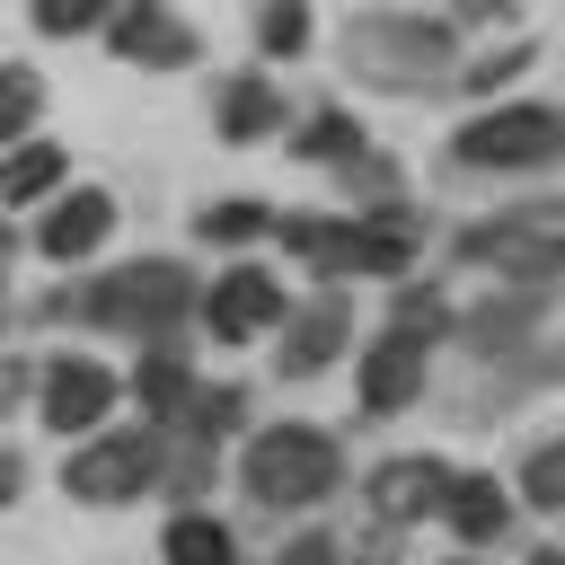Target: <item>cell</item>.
<instances>
[{
    "instance_id": "6da1fadb",
    "label": "cell",
    "mask_w": 565,
    "mask_h": 565,
    "mask_svg": "<svg viewBox=\"0 0 565 565\" xmlns=\"http://www.w3.org/2000/svg\"><path fill=\"white\" fill-rule=\"evenodd\" d=\"M194 300H203V291H194V274H185L177 256H141V265H115V274H97V282H79V291H53L44 318H88V327H124V335H168Z\"/></svg>"
},
{
    "instance_id": "7a4b0ae2",
    "label": "cell",
    "mask_w": 565,
    "mask_h": 565,
    "mask_svg": "<svg viewBox=\"0 0 565 565\" xmlns=\"http://www.w3.org/2000/svg\"><path fill=\"white\" fill-rule=\"evenodd\" d=\"M238 486L265 503V512H309L344 486V450L318 433V424H265L247 450H238Z\"/></svg>"
},
{
    "instance_id": "3957f363",
    "label": "cell",
    "mask_w": 565,
    "mask_h": 565,
    "mask_svg": "<svg viewBox=\"0 0 565 565\" xmlns=\"http://www.w3.org/2000/svg\"><path fill=\"white\" fill-rule=\"evenodd\" d=\"M344 62H353V79H371V88H433V79H450V18H388V9H371V18H353L344 26Z\"/></svg>"
},
{
    "instance_id": "277c9868",
    "label": "cell",
    "mask_w": 565,
    "mask_h": 565,
    "mask_svg": "<svg viewBox=\"0 0 565 565\" xmlns=\"http://www.w3.org/2000/svg\"><path fill=\"white\" fill-rule=\"evenodd\" d=\"M159 486V433L150 424H115V433H88L71 459H62V494L115 512V503H141Z\"/></svg>"
},
{
    "instance_id": "5b68a950",
    "label": "cell",
    "mask_w": 565,
    "mask_h": 565,
    "mask_svg": "<svg viewBox=\"0 0 565 565\" xmlns=\"http://www.w3.org/2000/svg\"><path fill=\"white\" fill-rule=\"evenodd\" d=\"M450 247H459V265H494V274L521 282V291H547L556 265H565V247H556V203H521L512 221H494V230H459Z\"/></svg>"
},
{
    "instance_id": "8992f818",
    "label": "cell",
    "mask_w": 565,
    "mask_h": 565,
    "mask_svg": "<svg viewBox=\"0 0 565 565\" xmlns=\"http://www.w3.org/2000/svg\"><path fill=\"white\" fill-rule=\"evenodd\" d=\"M556 141H565V124H556V106H486V115H468L459 132H450V159L459 168H547L556 159Z\"/></svg>"
},
{
    "instance_id": "52a82bcc",
    "label": "cell",
    "mask_w": 565,
    "mask_h": 565,
    "mask_svg": "<svg viewBox=\"0 0 565 565\" xmlns=\"http://www.w3.org/2000/svg\"><path fill=\"white\" fill-rule=\"evenodd\" d=\"M450 459H433V450H397V459H380L371 468V512L388 521V530H406V521H424V512H441V494H450Z\"/></svg>"
},
{
    "instance_id": "ba28073f",
    "label": "cell",
    "mask_w": 565,
    "mask_h": 565,
    "mask_svg": "<svg viewBox=\"0 0 565 565\" xmlns=\"http://www.w3.org/2000/svg\"><path fill=\"white\" fill-rule=\"evenodd\" d=\"M194 309L212 318V335H230V344H238V335H265V327L282 318V282H274L265 265H230Z\"/></svg>"
},
{
    "instance_id": "9c48e42d",
    "label": "cell",
    "mask_w": 565,
    "mask_h": 565,
    "mask_svg": "<svg viewBox=\"0 0 565 565\" xmlns=\"http://www.w3.org/2000/svg\"><path fill=\"white\" fill-rule=\"evenodd\" d=\"M344 335H353V309L335 300V291H318L309 309H282V380H318L335 353H344Z\"/></svg>"
},
{
    "instance_id": "30bf717a",
    "label": "cell",
    "mask_w": 565,
    "mask_h": 565,
    "mask_svg": "<svg viewBox=\"0 0 565 565\" xmlns=\"http://www.w3.org/2000/svg\"><path fill=\"white\" fill-rule=\"evenodd\" d=\"M424 371H433V344L424 335H371V353H362V406L371 415H397V406H415L424 397Z\"/></svg>"
},
{
    "instance_id": "8fae6325",
    "label": "cell",
    "mask_w": 565,
    "mask_h": 565,
    "mask_svg": "<svg viewBox=\"0 0 565 565\" xmlns=\"http://www.w3.org/2000/svg\"><path fill=\"white\" fill-rule=\"evenodd\" d=\"M106 406H115V371H106V362L62 353V362L44 371V424H53V433H97Z\"/></svg>"
},
{
    "instance_id": "7c38bea8",
    "label": "cell",
    "mask_w": 565,
    "mask_h": 565,
    "mask_svg": "<svg viewBox=\"0 0 565 565\" xmlns=\"http://www.w3.org/2000/svg\"><path fill=\"white\" fill-rule=\"evenodd\" d=\"M106 44H115L124 62H141V71H185V62L203 53L194 26L168 18V9H150V0H141V9H115V18H106Z\"/></svg>"
},
{
    "instance_id": "4fadbf2b",
    "label": "cell",
    "mask_w": 565,
    "mask_h": 565,
    "mask_svg": "<svg viewBox=\"0 0 565 565\" xmlns=\"http://www.w3.org/2000/svg\"><path fill=\"white\" fill-rule=\"evenodd\" d=\"M406 265H415V212L406 203L344 212V274H406Z\"/></svg>"
},
{
    "instance_id": "5bb4252c",
    "label": "cell",
    "mask_w": 565,
    "mask_h": 565,
    "mask_svg": "<svg viewBox=\"0 0 565 565\" xmlns=\"http://www.w3.org/2000/svg\"><path fill=\"white\" fill-rule=\"evenodd\" d=\"M106 230H115V194H106V185H71V194H62L53 212H44L35 247H44L53 265H79V256H88V247H97Z\"/></svg>"
},
{
    "instance_id": "9a60e30c",
    "label": "cell",
    "mask_w": 565,
    "mask_h": 565,
    "mask_svg": "<svg viewBox=\"0 0 565 565\" xmlns=\"http://www.w3.org/2000/svg\"><path fill=\"white\" fill-rule=\"evenodd\" d=\"M441 521H450L468 547H486V539H503V530H512V486H494V477H450Z\"/></svg>"
},
{
    "instance_id": "2e32d148",
    "label": "cell",
    "mask_w": 565,
    "mask_h": 565,
    "mask_svg": "<svg viewBox=\"0 0 565 565\" xmlns=\"http://www.w3.org/2000/svg\"><path fill=\"white\" fill-rule=\"evenodd\" d=\"M221 132H230V141H265V132H282V97H274L265 71H238V79L221 88Z\"/></svg>"
},
{
    "instance_id": "e0dca14e",
    "label": "cell",
    "mask_w": 565,
    "mask_h": 565,
    "mask_svg": "<svg viewBox=\"0 0 565 565\" xmlns=\"http://www.w3.org/2000/svg\"><path fill=\"white\" fill-rule=\"evenodd\" d=\"M132 397H141V424H177V406L194 397V371H185V353H141V371H132Z\"/></svg>"
},
{
    "instance_id": "ac0fdd59",
    "label": "cell",
    "mask_w": 565,
    "mask_h": 565,
    "mask_svg": "<svg viewBox=\"0 0 565 565\" xmlns=\"http://www.w3.org/2000/svg\"><path fill=\"white\" fill-rule=\"evenodd\" d=\"M62 185V141H18L0 159V203H44Z\"/></svg>"
},
{
    "instance_id": "d6986e66",
    "label": "cell",
    "mask_w": 565,
    "mask_h": 565,
    "mask_svg": "<svg viewBox=\"0 0 565 565\" xmlns=\"http://www.w3.org/2000/svg\"><path fill=\"white\" fill-rule=\"evenodd\" d=\"M159 556H168V565H230L238 539H230V521H212V512H177L168 539H159Z\"/></svg>"
},
{
    "instance_id": "ffe728a7",
    "label": "cell",
    "mask_w": 565,
    "mask_h": 565,
    "mask_svg": "<svg viewBox=\"0 0 565 565\" xmlns=\"http://www.w3.org/2000/svg\"><path fill=\"white\" fill-rule=\"evenodd\" d=\"M362 141H371V132H362V115L318 106V115L300 124V141H291V150H300V159H327V168H353V159H362Z\"/></svg>"
},
{
    "instance_id": "44dd1931",
    "label": "cell",
    "mask_w": 565,
    "mask_h": 565,
    "mask_svg": "<svg viewBox=\"0 0 565 565\" xmlns=\"http://www.w3.org/2000/svg\"><path fill=\"white\" fill-rule=\"evenodd\" d=\"M539 300H547V291H521V282H512L503 300H486V309L468 318V344H486V353H512V344H521V327L539 318Z\"/></svg>"
},
{
    "instance_id": "7402d4cb",
    "label": "cell",
    "mask_w": 565,
    "mask_h": 565,
    "mask_svg": "<svg viewBox=\"0 0 565 565\" xmlns=\"http://www.w3.org/2000/svg\"><path fill=\"white\" fill-rule=\"evenodd\" d=\"M238 415H247V388H230V380H221V388H194V397L177 406V424H168V433H185V441H203V450H212Z\"/></svg>"
},
{
    "instance_id": "603a6c76",
    "label": "cell",
    "mask_w": 565,
    "mask_h": 565,
    "mask_svg": "<svg viewBox=\"0 0 565 565\" xmlns=\"http://www.w3.org/2000/svg\"><path fill=\"white\" fill-rule=\"evenodd\" d=\"M194 230H203L212 247H247V238H265V230H274V212H265L256 194H221V203H203V212H194Z\"/></svg>"
},
{
    "instance_id": "cb8c5ba5",
    "label": "cell",
    "mask_w": 565,
    "mask_h": 565,
    "mask_svg": "<svg viewBox=\"0 0 565 565\" xmlns=\"http://www.w3.org/2000/svg\"><path fill=\"white\" fill-rule=\"evenodd\" d=\"M530 53H539V44L521 35V44H503V53H477V62H468V71H450V79H459L468 97H494V88H512V79L530 71Z\"/></svg>"
},
{
    "instance_id": "d4e9b609",
    "label": "cell",
    "mask_w": 565,
    "mask_h": 565,
    "mask_svg": "<svg viewBox=\"0 0 565 565\" xmlns=\"http://www.w3.org/2000/svg\"><path fill=\"white\" fill-rule=\"evenodd\" d=\"M35 115H44V79L9 62V71H0V141H26V124H35Z\"/></svg>"
},
{
    "instance_id": "484cf974",
    "label": "cell",
    "mask_w": 565,
    "mask_h": 565,
    "mask_svg": "<svg viewBox=\"0 0 565 565\" xmlns=\"http://www.w3.org/2000/svg\"><path fill=\"white\" fill-rule=\"evenodd\" d=\"M388 327H397V335H424V344H433V335L450 327V300H441L433 282H397V318H388Z\"/></svg>"
},
{
    "instance_id": "4316f807",
    "label": "cell",
    "mask_w": 565,
    "mask_h": 565,
    "mask_svg": "<svg viewBox=\"0 0 565 565\" xmlns=\"http://www.w3.org/2000/svg\"><path fill=\"white\" fill-rule=\"evenodd\" d=\"M521 503H530V512H556V503H565V450H556V441H539V450L521 459Z\"/></svg>"
},
{
    "instance_id": "83f0119b",
    "label": "cell",
    "mask_w": 565,
    "mask_h": 565,
    "mask_svg": "<svg viewBox=\"0 0 565 565\" xmlns=\"http://www.w3.org/2000/svg\"><path fill=\"white\" fill-rule=\"evenodd\" d=\"M256 44H265L274 62H282V53H300V44H309V9H291V0H282V9H265V18H256Z\"/></svg>"
},
{
    "instance_id": "f1b7e54d",
    "label": "cell",
    "mask_w": 565,
    "mask_h": 565,
    "mask_svg": "<svg viewBox=\"0 0 565 565\" xmlns=\"http://www.w3.org/2000/svg\"><path fill=\"white\" fill-rule=\"evenodd\" d=\"M88 26H106V9H88V0H44L35 9V35H88Z\"/></svg>"
},
{
    "instance_id": "f546056e",
    "label": "cell",
    "mask_w": 565,
    "mask_h": 565,
    "mask_svg": "<svg viewBox=\"0 0 565 565\" xmlns=\"http://www.w3.org/2000/svg\"><path fill=\"white\" fill-rule=\"evenodd\" d=\"M274 565H353V556H344V539H318V530H309V539H291Z\"/></svg>"
},
{
    "instance_id": "4dcf8cb0",
    "label": "cell",
    "mask_w": 565,
    "mask_h": 565,
    "mask_svg": "<svg viewBox=\"0 0 565 565\" xmlns=\"http://www.w3.org/2000/svg\"><path fill=\"white\" fill-rule=\"evenodd\" d=\"M18 486H26V459H18V450H0V512L18 503Z\"/></svg>"
},
{
    "instance_id": "1f68e13d",
    "label": "cell",
    "mask_w": 565,
    "mask_h": 565,
    "mask_svg": "<svg viewBox=\"0 0 565 565\" xmlns=\"http://www.w3.org/2000/svg\"><path fill=\"white\" fill-rule=\"evenodd\" d=\"M18 388H26V371H18V362H0V415H9V397H18Z\"/></svg>"
},
{
    "instance_id": "d6a6232c",
    "label": "cell",
    "mask_w": 565,
    "mask_h": 565,
    "mask_svg": "<svg viewBox=\"0 0 565 565\" xmlns=\"http://www.w3.org/2000/svg\"><path fill=\"white\" fill-rule=\"evenodd\" d=\"M450 565H468V556H450Z\"/></svg>"
}]
</instances>
